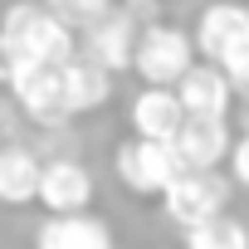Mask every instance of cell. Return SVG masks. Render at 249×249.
I'll use <instances>...</instances> for the list:
<instances>
[{
	"label": "cell",
	"instance_id": "6da1fadb",
	"mask_svg": "<svg viewBox=\"0 0 249 249\" xmlns=\"http://www.w3.org/2000/svg\"><path fill=\"white\" fill-rule=\"evenodd\" d=\"M73 20H64L49 0H15L0 15V49L5 64H25V59H44V64H64L69 54H78L73 44Z\"/></svg>",
	"mask_w": 249,
	"mask_h": 249
},
{
	"label": "cell",
	"instance_id": "7a4b0ae2",
	"mask_svg": "<svg viewBox=\"0 0 249 249\" xmlns=\"http://www.w3.org/2000/svg\"><path fill=\"white\" fill-rule=\"evenodd\" d=\"M112 166H117V181L127 186L132 196H142V200H161V196H166V186L186 171V161H181L176 142L142 137V132H132L127 142L117 147Z\"/></svg>",
	"mask_w": 249,
	"mask_h": 249
},
{
	"label": "cell",
	"instance_id": "3957f363",
	"mask_svg": "<svg viewBox=\"0 0 249 249\" xmlns=\"http://www.w3.org/2000/svg\"><path fill=\"white\" fill-rule=\"evenodd\" d=\"M196 35L176 30V25H161V20H147L142 25V39H137V54H132V73L142 83H166L176 88L186 78V69L196 64Z\"/></svg>",
	"mask_w": 249,
	"mask_h": 249
},
{
	"label": "cell",
	"instance_id": "277c9868",
	"mask_svg": "<svg viewBox=\"0 0 249 249\" xmlns=\"http://www.w3.org/2000/svg\"><path fill=\"white\" fill-rule=\"evenodd\" d=\"M5 88H10V98L20 103V112H25L30 122H39V127H59L64 117H73V112H69L64 69H59V64L25 59V64H15V69H10Z\"/></svg>",
	"mask_w": 249,
	"mask_h": 249
},
{
	"label": "cell",
	"instance_id": "5b68a950",
	"mask_svg": "<svg viewBox=\"0 0 249 249\" xmlns=\"http://www.w3.org/2000/svg\"><path fill=\"white\" fill-rule=\"evenodd\" d=\"M225 205H230V186H225L220 166H186L166 186V196H161L166 220H176L186 230L200 225V220H210V215H225Z\"/></svg>",
	"mask_w": 249,
	"mask_h": 249
},
{
	"label": "cell",
	"instance_id": "8992f818",
	"mask_svg": "<svg viewBox=\"0 0 249 249\" xmlns=\"http://www.w3.org/2000/svg\"><path fill=\"white\" fill-rule=\"evenodd\" d=\"M83 49L93 59H103L107 69H132V54H137V39H142V20L127 10V5H112L107 15L88 20L83 25Z\"/></svg>",
	"mask_w": 249,
	"mask_h": 249
},
{
	"label": "cell",
	"instance_id": "52a82bcc",
	"mask_svg": "<svg viewBox=\"0 0 249 249\" xmlns=\"http://www.w3.org/2000/svg\"><path fill=\"white\" fill-rule=\"evenodd\" d=\"M244 39H249V5L244 0H210V5L196 15V49H200V59L220 64Z\"/></svg>",
	"mask_w": 249,
	"mask_h": 249
},
{
	"label": "cell",
	"instance_id": "ba28073f",
	"mask_svg": "<svg viewBox=\"0 0 249 249\" xmlns=\"http://www.w3.org/2000/svg\"><path fill=\"white\" fill-rule=\"evenodd\" d=\"M39 205H44L49 215L88 210V205H93V176H88V166L73 161V157L44 161V176H39Z\"/></svg>",
	"mask_w": 249,
	"mask_h": 249
},
{
	"label": "cell",
	"instance_id": "9c48e42d",
	"mask_svg": "<svg viewBox=\"0 0 249 249\" xmlns=\"http://www.w3.org/2000/svg\"><path fill=\"white\" fill-rule=\"evenodd\" d=\"M171 142H176V152H181L186 166H220V161H230V152H234L230 122H225V117H205V112H186L181 132H176Z\"/></svg>",
	"mask_w": 249,
	"mask_h": 249
},
{
	"label": "cell",
	"instance_id": "30bf717a",
	"mask_svg": "<svg viewBox=\"0 0 249 249\" xmlns=\"http://www.w3.org/2000/svg\"><path fill=\"white\" fill-rule=\"evenodd\" d=\"M59 69H64V93H69V112H73V117L98 112V107L112 98V69H107L103 59H93L88 49L69 54Z\"/></svg>",
	"mask_w": 249,
	"mask_h": 249
},
{
	"label": "cell",
	"instance_id": "8fae6325",
	"mask_svg": "<svg viewBox=\"0 0 249 249\" xmlns=\"http://www.w3.org/2000/svg\"><path fill=\"white\" fill-rule=\"evenodd\" d=\"M176 93H181V103H186V112H205V117H230V103H234V78L225 73V64H215V59H205V64H191L186 69V78L176 83Z\"/></svg>",
	"mask_w": 249,
	"mask_h": 249
},
{
	"label": "cell",
	"instance_id": "7c38bea8",
	"mask_svg": "<svg viewBox=\"0 0 249 249\" xmlns=\"http://www.w3.org/2000/svg\"><path fill=\"white\" fill-rule=\"evenodd\" d=\"M127 117H132V132L171 142V137L181 132V122H186V103H181L176 88H166V83H147V88L132 98V112H127Z\"/></svg>",
	"mask_w": 249,
	"mask_h": 249
},
{
	"label": "cell",
	"instance_id": "4fadbf2b",
	"mask_svg": "<svg viewBox=\"0 0 249 249\" xmlns=\"http://www.w3.org/2000/svg\"><path fill=\"white\" fill-rule=\"evenodd\" d=\"M35 249H112V230L93 210L49 215L39 225V234H35Z\"/></svg>",
	"mask_w": 249,
	"mask_h": 249
},
{
	"label": "cell",
	"instance_id": "5bb4252c",
	"mask_svg": "<svg viewBox=\"0 0 249 249\" xmlns=\"http://www.w3.org/2000/svg\"><path fill=\"white\" fill-rule=\"evenodd\" d=\"M44 161L25 147H0V205H30L39 200Z\"/></svg>",
	"mask_w": 249,
	"mask_h": 249
},
{
	"label": "cell",
	"instance_id": "9a60e30c",
	"mask_svg": "<svg viewBox=\"0 0 249 249\" xmlns=\"http://www.w3.org/2000/svg\"><path fill=\"white\" fill-rule=\"evenodd\" d=\"M186 249H249V230L234 215H210L186 230Z\"/></svg>",
	"mask_w": 249,
	"mask_h": 249
},
{
	"label": "cell",
	"instance_id": "2e32d148",
	"mask_svg": "<svg viewBox=\"0 0 249 249\" xmlns=\"http://www.w3.org/2000/svg\"><path fill=\"white\" fill-rule=\"evenodd\" d=\"M49 5L64 15V20H73V25H88V20H98V15H107L117 0H49Z\"/></svg>",
	"mask_w": 249,
	"mask_h": 249
},
{
	"label": "cell",
	"instance_id": "e0dca14e",
	"mask_svg": "<svg viewBox=\"0 0 249 249\" xmlns=\"http://www.w3.org/2000/svg\"><path fill=\"white\" fill-rule=\"evenodd\" d=\"M220 64H225V73L234 78V88H239V93H249V39H244L239 49H230Z\"/></svg>",
	"mask_w": 249,
	"mask_h": 249
},
{
	"label": "cell",
	"instance_id": "ac0fdd59",
	"mask_svg": "<svg viewBox=\"0 0 249 249\" xmlns=\"http://www.w3.org/2000/svg\"><path fill=\"white\" fill-rule=\"evenodd\" d=\"M230 171H234V181H239V186H249V132H244V137H234V152H230Z\"/></svg>",
	"mask_w": 249,
	"mask_h": 249
},
{
	"label": "cell",
	"instance_id": "d6986e66",
	"mask_svg": "<svg viewBox=\"0 0 249 249\" xmlns=\"http://www.w3.org/2000/svg\"><path fill=\"white\" fill-rule=\"evenodd\" d=\"M10 78V64H5V49H0V83H5Z\"/></svg>",
	"mask_w": 249,
	"mask_h": 249
},
{
	"label": "cell",
	"instance_id": "ffe728a7",
	"mask_svg": "<svg viewBox=\"0 0 249 249\" xmlns=\"http://www.w3.org/2000/svg\"><path fill=\"white\" fill-rule=\"evenodd\" d=\"M244 127H249V103H244Z\"/></svg>",
	"mask_w": 249,
	"mask_h": 249
},
{
	"label": "cell",
	"instance_id": "44dd1931",
	"mask_svg": "<svg viewBox=\"0 0 249 249\" xmlns=\"http://www.w3.org/2000/svg\"><path fill=\"white\" fill-rule=\"evenodd\" d=\"M0 147H5V142H0Z\"/></svg>",
	"mask_w": 249,
	"mask_h": 249
}]
</instances>
